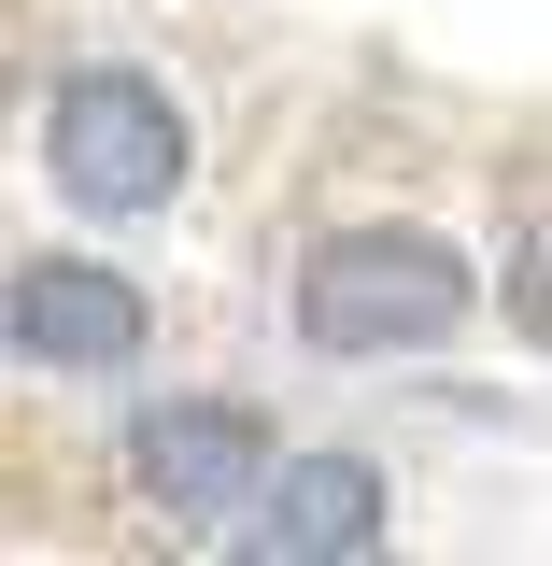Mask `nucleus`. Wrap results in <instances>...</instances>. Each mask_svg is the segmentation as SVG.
I'll use <instances>...</instances> for the list:
<instances>
[{
    "mask_svg": "<svg viewBox=\"0 0 552 566\" xmlns=\"http://www.w3.org/2000/svg\"><path fill=\"white\" fill-rule=\"evenodd\" d=\"M482 270L439 241V227H341L298 255V340L312 354H425L468 326Z\"/></svg>",
    "mask_w": 552,
    "mask_h": 566,
    "instance_id": "f257e3e1",
    "label": "nucleus"
},
{
    "mask_svg": "<svg viewBox=\"0 0 552 566\" xmlns=\"http://www.w3.org/2000/svg\"><path fill=\"white\" fill-rule=\"evenodd\" d=\"M43 170L71 212H156L185 185V114L142 71H71L58 114H43Z\"/></svg>",
    "mask_w": 552,
    "mask_h": 566,
    "instance_id": "f03ea898",
    "label": "nucleus"
},
{
    "mask_svg": "<svg viewBox=\"0 0 552 566\" xmlns=\"http://www.w3.org/2000/svg\"><path fill=\"white\" fill-rule=\"evenodd\" d=\"M128 468H142V495H156L185 538H212L227 510L270 495V439H256L241 397H156V411L128 424Z\"/></svg>",
    "mask_w": 552,
    "mask_h": 566,
    "instance_id": "7ed1b4c3",
    "label": "nucleus"
},
{
    "mask_svg": "<svg viewBox=\"0 0 552 566\" xmlns=\"http://www.w3.org/2000/svg\"><path fill=\"white\" fill-rule=\"evenodd\" d=\"M383 553V468L368 453H283L256 495V566H341Z\"/></svg>",
    "mask_w": 552,
    "mask_h": 566,
    "instance_id": "20e7f679",
    "label": "nucleus"
},
{
    "mask_svg": "<svg viewBox=\"0 0 552 566\" xmlns=\"http://www.w3.org/2000/svg\"><path fill=\"white\" fill-rule=\"evenodd\" d=\"M14 354H43V368H128L142 354V283H114L100 255H14Z\"/></svg>",
    "mask_w": 552,
    "mask_h": 566,
    "instance_id": "39448f33",
    "label": "nucleus"
},
{
    "mask_svg": "<svg viewBox=\"0 0 552 566\" xmlns=\"http://www.w3.org/2000/svg\"><path fill=\"white\" fill-rule=\"evenodd\" d=\"M496 297H510V326L552 354V212H524V241H510V283H496Z\"/></svg>",
    "mask_w": 552,
    "mask_h": 566,
    "instance_id": "423d86ee",
    "label": "nucleus"
}]
</instances>
